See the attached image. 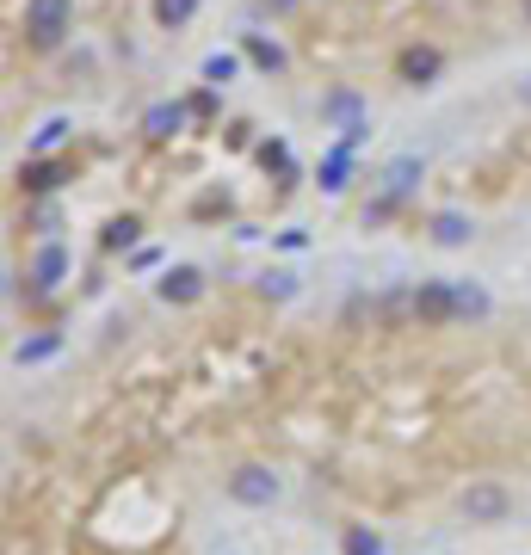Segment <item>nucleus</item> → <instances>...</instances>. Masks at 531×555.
Returning <instances> with one entry per match:
<instances>
[{
  "label": "nucleus",
  "mask_w": 531,
  "mask_h": 555,
  "mask_svg": "<svg viewBox=\"0 0 531 555\" xmlns=\"http://www.w3.org/2000/svg\"><path fill=\"white\" fill-rule=\"evenodd\" d=\"M235 68H241V62L223 50V56H210V62H204V81H210V87H223V81H235Z\"/></svg>",
  "instance_id": "17"
},
{
  "label": "nucleus",
  "mask_w": 531,
  "mask_h": 555,
  "mask_svg": "<svg viewBox=\"0 0 531 555\" xmlns=\"http://www.w3.org/2000/svg\"><path fill=\"white\" fill-rule=\"evenodd\" d=\"M433 241H439V247H464V241H470V216H457V210L433 216Z\"/></svg>",
  "instance_id": "10"
},
{
  "label": "nucleus",
  "mask_w": 531,
  "mask_h": 555,
  "mask_svg": "<svg viewBox=\"0 0 531 555\" xmlns=\"http://www.w3.org/2000/svg\"><path fill=\"white\" fill-rule=\"evenodd\" d=\"M62 272H68V253L50 241V247H38V259H31V284L38 290H56L62 284Z\"/></svg>",
  "instance_id": "5"
},
{
  "label": "nucleus",
  "mask_w": 531,
  "mask_h": 555,
  "mask_svg": "<svg viewBox=\"0 0 531 555\" xmlns=\"http://www.w3.org/2000/svg\"><path fill=\"white\" fill-rule=\"evenodd\" d=\"M414 315L420 321H451V284H427L414 296Z\"/></svg>",
  "instance_id": "7"
},
{
  "label": "nucleus",
  "mask_w": 531,
  "mask_h": 555,
  "mask_svg": "<svg viewBox=\"0 0 531 555\" xmlns=\"http://www.w3.org/2000/svg\"><path fill=\"white\" fill-rule=\"evenodd\" d=\"M25 31L31 44H56L68 31V0H25Z\"/></svg>",
  "instance_id": "2"
},
{
  "label": "nucleus",
  "mask_w": 531,
  "mask_h": 555,
  "mask_svg": "<svg viewBox=\"0 0 531 555\" xmlns=\"http://www.w3.org/2000/svg\"><path fill=\"white\" fill-rule=\"evenodd\" d=\"M420 179H427V173H420V161H414V155H402V161H389V167H383V198H389V204H402V198H414V192H420Z\"/></svg>",
  "instance_id": "4"
},
{
  "label": "nucleus",
  "mask_w": 531,
  "mask_h": 555,
  "mask_svg": "<svg viewBox=\"0 0 531 555\" xmlns=\"http://www.w3.org/2000/svg\"><path fill=\"white\" fill-rule=\"evenodd\" d=\"M229 500H241V506H272V500H278V475L260 469V463H241V469L229 475Z\"/></svg>",
  "instance_id": "1"
},
{
  "label": "nucleus",
  "mask_w": 531,
  "mask_h": 555,
  "mask_svg": "<svg viewBox=\"0 0 531 555\" xmlns=\"http://www.w3.org/2000/svg\"><path fill=\"white\" fill-rule=\"evenodd\" d=\"M62 136H68V124H62V118H50V124H44V130H38V148H56V142H62Z\"/></svg>",
  "instance_id": "19"
},
{
  "label": "nucleus",
  "mask_w": 531,
  "mask_h": 555,
  "mask_svg": "<svg viewBox=\"0 0 531 555\" xmlns=\"http://www.w3.org/2000/svg\"><path fill=\"white\" fill-rule=\"evenodd\" d=\"M198 296H204V278H198L192 266H180V272L161 278V303H198Z\"/></svg>",
  "instance_id": "6"
},
{
  "label": "nucleus",
  "mask_w": 531,
  "mask_h": 555,
  "mask_svg": "<svg viewBox=\"0 0 531 555\" xmlns=\"http://www.w3.org/2000/svg\"><path fill=\"white\" fill-rule=\"evenodd\" d=\"M451 315H470V321H482V315H488V296H482L476 284H451Z\"/></svg>",
  "instance_id": "12"
},
{
  "label": "nucleus",
  "mask_w": 531,
  "mask_h": 555,
  "mask_svg": "<svg viewBox=\"0 0 531 555\" xmlns=\"http://www.w3.org/2000/svg\"><path fill=\"white\" fill-rule=\"evenodd\" d=\"M402 74L420 87V81H433L439 74V50H402Z\"/></svg>",
  "instance_id": "13"
},
{
  "label": "nucleus",
  "mask_w": 531,
  "mask_h": 555,
  "mask_svg": "<svg viewBox=\"0 0 531 555\" xmlns=\"http://www.w3.org/2000/svg\"><path fill=\"white\" fill-rule=\"evenodd\" d=\"M112 247H130L136 241V216H124V222H112V235H105Z\"/></svg>",
  "instance_id": "18"
},
{
  "label": "nucleus",
  "mask_w": 531,
  "mask_h": 555,
  "mask_svg": "<svg viewBox=\"0 0 531 555\" xmlns=\"http://www.w3.org/2000/svg\"><path fill=\"white\" fill-rule=\"evenodd\" d=\"M346 555H383V537L365 531V525H352V531H346Z\"/></svg>",
  "instance_id": "16"
},
{
  "label": "nucleus",
  "mask_w": 531,
  "mask_h": 555,
  "mask_svg": "<svg viewBox=\"0 0 531 555\" xmlns=\"http://www.w3.org/2000/svg\"><path fill=\"white\" fill-rule=\"evenodd\" d=\"M50 352H56V333H31V340H19L13 358H19V364H38V358H50Z\"/></svg>",
  "instance_id": "14"
},
{
  "label": "nucleus",
  "mask_w": 531,
  "mask_h": 555,
  "mask_svg": "<svg viewBox=\"0 0 531 555\" xmlns=\"http://www.w3.org/2000/svg\"><path fill=\"white\" fill-rule=\"evenodd\" d=\"M186 111H192V105H155V111H149V118H143V130H149L155 142H167L173 130H180V124H186Z\"/></svg>",
  "instance_id": "8"
},
{
  "label": "nucleus",
  "mask_w": 531,
  "mask_h": 555,
  "mask_svg": "<svg viewBox=\"0 0 531 555\" xmlns=\"http://www.w3.org/2000/svg\"><path fill=\"white\" fill-rule=\"evenodd\" d=\"M247 62H254V68H266V74H278V68H285V50H278L272 37H260V31H247Z\"/></svg>",
  "instance_id": "9"
},
{
  "label": "nucleus",
  "mask_w": 531,
  "mask_h": 555,
  "mask_svg": "<svg viewBox=\"0 0 531 555\" xmlns=\"http://www.w3.org/2000/svg\"><path fill=\"white\" fill-rule=\"evenodd\" d=\"M346 173H352V142H340L334 155L322 161V192H340V185H346Z\"/></svg>",
  "instance_id": "11"
},
{
  "label": "nucleus",
  "mask_w": 531,
  "mask_h": 555,
  "mask_svg": "<svg viewBox=\"0 0 531 555\" xmlns=\"http://www.w3.org/2000/svg\"><path fill=\"white\" fill-rule=\"evenodd\" d=\"M464 512H470V525H501V518H507V488L482 481V488L464 494Z\"/></svg>",
  "instance_id": "3"
},
{
  "label": "nucleus",
  "mask_w": 531,
  "mask_h": 555,
  "mask_svg": "<svg viewBox=\"0 0 531 555\" xmlns=\"http://www.w3.org/2000/svg\"><path fill=\"white\" fill-rule=\"evenodd\" d=\"M192 13H198V0H155V19L161 25H186Z\"/></svg>",
  "instance_id": "15"
}]
</instances>
